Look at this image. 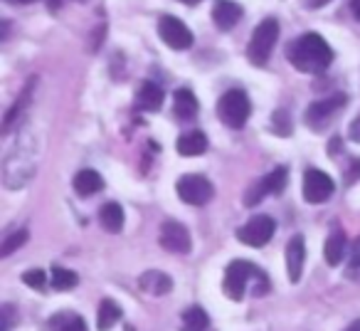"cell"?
I'll use <instances>...</instances> for the list:
<instances>
[{
    "label": "cell",
    "instance_id": "1",
    "mask_svg": "<svg viewBox=\"0 0 360 331\" xmlns=\"http://www.w3.org/2000/svg\"><path fill=\"white\" fill-rule=\"evenodd\" d=\"M286 60L291 62L294 70L306 72V75H321L333 62V50L321 35L306 32L286 45Z\"/></svg>",
    "mask_w": 360,
    "mask_h": 331
},
{
    "label": "cell",
    "instance_id": "2",
    "mask_svg": "<svg viewBox=\"0 0 360 331\" xmlns=\"http://www.w3.org/2000/svg\"><path fill=\"white\" fill-rule=\"evenodd\" d=\"M32 166L35 168V144H32V139L27 136V139H18V144L13 146V151L8 154L6 158V186L8 188H20L25 186L27 181H30V173L22 168V166Z\"/></svg>",
    "mask_w": 360,
    "mask_h": 331
},
{
    "label": "cell",
    "instance_id": "3",
    "mask_svg": "<svg viewBox=\"0 0 360 331\" xmlns=\"http://www.w3.org/2000/svg\"><path fill=\"white\" fill-rule=\"evenodd\" d=\"M279 32H281L279 20H274V18H266V20H262L255 27V32L250 37V45H247V57H250L252 65L262 67L269 62L276 40H279Z\"/></svg>",
    "mask_w": 360,
    "mask_h": 331
},
{
    "label": "cell",
    "instance_id": "4",
    "mask_svg": "<svg viewBox=\"0 0 360 331\" xmlns=\"http://www.w3.org/2000/svg\"><path fill=\"white\" fill-rule=\"evenodd\" d=\"M252 280H266V275L257 265H252V262L235 260L227 265L222 289H225V294L230 296L232 301H242V296H245V292H247V285H250Z\"/></svg>",
    "mask_w": 360,
    "mask_h": 331
},
{
    "label": "cell",
    "instance_id": "5",
    "mask_svg": "<svg viewBox=\"0 0 360 331\" xmlns=\"http://www.w3.org/2000/svg\"><path fill=\"white\" fill-rule=\"evenodd\" d=\"M250 114H252L250 96L242 89H227L220 96V101H217V116L230 129H242L247 124V119H250Z\"/></svg>",
    "mask_w": 360,
    "mask_h": 331
},
{
    "label": "cell",
    "instance_id": "6",
    "mask_svg": "<svg viewBox=\"0 0 360 331\" xmlns=\"http://www.w3.org/2000/svg\"><path fill=\"white\" fill-rule=\"evenodd\" d=\"M286 181H289V171H286V166H276L274 171L269 176H264L262 181L252 183L245 193V206L247 208H255L264 201L266 196H276L286 188Z\"/></svg>",
    "mask_w": 360,
    "mask_h": 331
},
{
    "label": "cell",
    "instance_id": "7",
    "mask_svg": "<svg viewBox=\"0 0 360 331\" xmlns=\"http://www.w3.org/2000/svg\"><path fill=\"white\" fill-rule=\"evenodd\" d=\"M175 191H178V196L183 198L188 206H205V203H210L212 196H215L212 183L207 181L205 176H200V173H188V176H183L178 181V186H175Z\"/></svg>",
    "mask_w": 360,
    "mask_h": 331
},
{
    "label": "cell",
    "instance_id": "8",
    "mask_svg": "<svg viewBox=\"0 0 360 331\" xmlns=\"http://www.w3.org/2000/svg\"><path fill=\"white\" fill-rule=\"evenodd\" d=\"M345 101H348V96L345 94H333V96H328V99L314 101L304 114L306 126L314 129V131H323L326 126L330 124V119H333L335 111H340L345 106Z\"/></svg>",
    "mask_w": 360,
    "mask_h": 331
},
{
    "label": "cell",
    "instance_id": "9",
    "mask_svg": "<svg viewBox=\"0 0 360 331\" xmlns=\"http://www.w3.org/2000/svg\"><path fill=\"white\" fill-rule=\"evenodd\" d=\"M276 232V220L269 216H257L252 220H247L245 225L237 230V240H242L247 247H264L266 242L274 237Z\"/></svg>",
    "mask_w": 360,
    "mask_h": 331
},
{
    "label": "cell",
    "instance_id": "10",
    "mask_svg": "<svg viewBox=\"0 0 360 331\" xmlns=\"http://www.w3.org/2000/svg\"><path fill=\"white\" fill-rule=\"evenodd\" d=\"M335 193V181L321 168H309L304 173V198L311 206L326 203Z\"/></svg>",
    "mask_w": 360,
    "mask_h": 331
},
{
    "label": "cell",
    "instance_id": "11",
    "mask_svg": "<svg viewBox=\"0 0 360 331\" xmlns=\"http://www.w3.org/2000/svg\"><path fill=\"white\" fill-rule=\"evenodd\" d=\"M158 35L170 50H188L193 45V32L180 18L163 15L158 20Z\"/></svg>",
    "mask_w": 360,
    "mask_h": 331
},
{
    "label": "cell",
    "instance_id": "12",
    "mask_svg": "<svg viewBox=\"0 0 360 331\" xmlns=\"http://www.w3.org/2000/svg\"><path fill=\"white\" fill-rule=\"evenodd\" d=\"M158 240H160V247L173 252V255H188L193 247L191 232H188V227L178 220H165L163 225H160Z\"/></svg>",
    "mask_w": 360,
    "mask_h": 331
},
{
    "label": "cell",
    "instance_id": "13",
    "mask_svg": "<svg viewBox=\"0 0 360 331\" xmlns=\"http://www.w3.org/2000/svg\"><path fill=\"white\" fill-rule=\"evenodd\" d=\"M242 13L245 11L235 0H217L215 8H212V23H215L217 30H232L240 23Z\"/></svg>",
    "mask_w": 360,
    "mask_h": 331
},
{
    "label": "cell",
    "instance_id": "14",
    "mask_svg": "<svg viewBox=\"0 0 360 331\" xmlns=\"http://www.w3.org/2000/svg\"><path fill=\"white\" fill-rule=\"evenodd\" d=\"M304 262H306V242L301 235H294L286 245V272H289L291 282H299L304 275Z\"/></svg>",
    "mask_w": 360,
    "mask_h": 331
},
{
    "label": "cell",
    "instance_id": "15",
    "mask_svg": "<svg viewBox=\"0 0 360 331\" xmlns=\"http://www.w3.org/2000/svg\"><path fill=\"white\" fill-rule=\"evenodd\" d=\"M136 106L141 111H158L163 106V87L146 80L141 89L136 92Z\"/></svg>",
    "mask_w": 360,
    "mask_h": 331
},
{
    "label": "cell",
    "instance_id": "16",
    "mask_svg": "<svg viewBox=\"0 0 360 331\" xmlns=\"http://www.w3.org/2000/svg\"><path fill=\"white\" fill-rule=\"evenodd\" d=\"M139 287L150 296H163L173 289V280H170L165 272H158V270H148L141 275L139 280Z\"/></svg>",
    "mask_w": 360,
    "mask_h": 331
},
{
    "label": "cell",
    "instance_id": "17",
    "mask_svg": "<svg viewBox=\"0 0 360 331\" xmlns=\"http://www.w3.org/2000/svg\"><path fill=\"white\" fill-rule=\"evenodd\" d=\"M198 96L191 89H178L175 92V101H173V111L180 121H193L198 116Z\"/></svg>",
    "mask_w": 360,
    "mask_h": 331
},
{
    "label": "cell",
    "instance_id": "18",
    "mask_svg": "<svg viewBox=\"0 0 360 331\" xmlns=\"http://www.w3.org/2000/svg\"><path fill=\"white\" fill-rule=\"evenodd\" d=\"M175 149H178L180 156H200L207 151V136L202 134V131H188V134H183L178 139V144H175Z\"/></svg>",
    "mask_w": 360,
    "mask_h": 331
},
{
    "label": "cell",
    "instance_id": "19",
    "mask_svg": "<svg viewBox=\"0 0 360 331\" xmlns=\"http://www.w3.org/2000/svg\"><path fill=\"white\" fill-rule=\"evenodd\" d=\"M72 186H75V191L79 193V196L89 198L104 188V178H101L96 171H91V168H84V171H79L75 176V183H72Z\"/></svg>",
    "mask_w": 360,
    "mask_h": 331
},
{
    "label": "cell",
    "instance_id": "20",
    "mask_svg": "<svg viewBox=\"0 0 360 331\" xmlns=\"http://www.w3.org/2000/svg\"><path fill=\"white\" fill-rule=\"evenodd\" d=\"M207 326H210V316L198 304L188 306L180 316V331H207Z\"/></svg>",
    "mask_w": 360,
    "mask_h": 331
},
{
    "label": "cell",
    "instance_id": "21",
    "mask_svg": "<svg viewBox=\"0 0 360 331\" xmlns=\"http://www.w3.org/2000/svg\"><path fill=\"white\" fill-rule=\"evenodd\" d=\"M323 255H326V262L330 267H338L343 262V255H345V232L340 227L330 230L328 240H326V247H323Z\"/></svg>",
    "mask_w": 360,
    "mask_h": 331
},
{
    "label": "cell",
    "instance_id": "22",
    "mask_svg": "<svg viewBox=\"0 0 360 331\" xmlns=\"http://www.w3.org/2000/svg\"><path fill=\"white\" fill-rule=\"evenodd\" d=\"M124 220H126L124 208H121L119 203H106V206H101L99 223L106 232H121L124 230Z\"/></svg>",
    "mask_w": 360,
    "mask_h": 331
},
{
    "label": "cell",
    "instance_id": "23",
    "mask_svg": "<svg viewBox=\"0 0 360 331\" xmlns=\"http://www.w3.org/2000/svg\"><path fill=\"white\" fill-rule=\"evenodd\" d=\"M121 319V306L114 299H101L99 309H96V329L109 331L119 324Z\"/></svg>",
    "mask_w": 360,
    "mask_h": 331
},
{
    "label": "cell",
    "instance_id": "24",
    "mask_svg": "<svg viewBox=\"0 0 360 331\" xmlns=\"http://www.w3.org/2000/svg\"><path fill=\"white\" fill-rule=\"evenodd\" d=\"M50 331H89L86 321L75 311H57L50 319Z\"/></svg>",
    "mask_w": 360,
    "mask_h": 331
},
{
    "label": "cell",
    "instance_id": "25",
    "mask_svg": "<svg viewBox=\"0 0 360 331\" xmlns=\"http://www.w3.org/2000/svg\"><path fill=\"white\" fill-rule=\"evenodd\" d=\"M50 285L55 287L57 292H70V289H75V287L79 285V277H77V272L67 270V267L55 265V267H52Z\"/></svg>",
    "mask_w": 360,
    "mask_h": 331
},
{
    "label": "cell",
    "instance_id": "26",
    "mask_svg": "<svg viewBox=\"0 0 360 331\" xmlns=\"http://www.w3.org/2000/svg\"><path fill=\"white\" fill-rule=\"evenodd\" d=\"M32 87H35V80H30L27 82V87H25V92H22L20 96H18V101H15V106H13L11 111L6 114V124H3V131H11V126H13V121L18 119V114H20L22 109L27 106V99L32 96Z\"/></svg>",
    "mask_w": 360,
    "mask_h": 331
},
{
    "label": "cell",
    "instance_id": "27",
    "mask_svg": "<svg viewBox=\"0 0 360 331\" xmlns=\"http://www.w3.org/2000/svg\"><path fill=\"white\" fill-rule=\"evenodd\" d=\"M27 230L25 227H22V230H15V232H11V235L6 237V240H3V245H0V257H3V260H6V257H11L13 252L18 250V247H22L27 242Z\"/></svg>",
    "mask_w": 360,
    "mask_h": 331
},
{
    "label": "cell",
    "instance_id": "28",
    "mask_svg": "<svg viewBox=\"0 0 360 331\" xmlns=\"http://www.w3.org/2000/svg\"><path fill=\"white\" fill-rule=\"evenodd\" d=\"M271 129L276 131L279 136H289L291 134V116H289V111L286 109H276L274 111V116H271Z\"/></svg>",
    "mask_w": 360,
    "mask_h": 331
},
{
    "label": "cell",
    "instance_id": "29",
    "mask_svg": "<svg viewBox=\"0 0 360 331\" xmlns=\"http://www.w3.org/2000/svg\"><path fill=\"white\" fill-rule=\"evenodd\" d=\"M22 282H25V285L30 287V289H45L47 275H45V270L35 267V270H27L25 275H22Z\"/></svg>",
    "mask_w": 360,
    "mask_h": 331
},
{
    "label": "cell",
    "instance_id": "30",
    "mask_svg": "<svg viewBox=\"0 0 360 331\" xmlns=\"http://www.w3.org/2000/svg\"><path fill=\"white\" fill-rule=\"evenodd\" d=\"M13 316H15V309L11 304H3V309H0V331H11Z\"/></svg>",
    "mask_w": 360,
    "mask_h": 331
},
{
    "label": "cell",
    "instance_id": "31",
    "mask_svg": "<svg viewBox=\"0 0 360 331\" xmlns=\"http://www.w3.org/2000/svg\"><path fill=\"white\" fill-rule=\"evenodd\" d=\"M360 270V240H355L353 255H350V275Z\"/></svg>",
    "mask_w": 360,
    "mask_h": 331
},
{
    "label": "cell",
    "instance_id": "32",
    "mask_svg": "<svg viewBox=\"0 0 360 331\" xmlns=\"http://www.w3.org/2000/svg\"><path fill=\"white\" fill-rule=\"evenodd\" d=\"M348 134H350V141H355V144H360V114L355 116V121H353V124H350Z\"/></svg>",
    "mask_w": 360,
    "mask_h": 331
},
{
    "label": "cell",
    "instance_id": "33",
    "mask_svg": "<svg viewBox=\"0 0 360 331\" xmlns=\"http://www.w3.org/2000/svg\"><path fill=\"white\" fill-rule=\"evenodd\" d=\"M358 178H360V158L355 161V163H353V168H350V171H348V183L358 181Z\"/></svg>",
    "mask_w": 360,
    "mask_h": 331
},
{
    "label": "cell",
    "instance_id": "34",
    "mask_svg": "<svg viewBox=\"0 0 360 331\" xmlns=\"http://www.w3.org/2000/svg\"><path fill=\"white\" fill-rule=\"evenodd\" d=\"M326 3H330V0H304V6L309 8V11H314V8H323Z\"/></svg>",
    "mask_w": 360,
    "mask_h": 331
},
{
    "label": "cell",
    "instance_id": "35",
    "mask_svg": "<svg viewBox=\"0 0 360 331\" xmlns=\"http://www.w3.org/2000/svg\"><path fill=\"white\" fill-rule=\"evenodd\" d=\"M343 331H360V319H355V321H350L348 326H345Z\"/></svg>",
    "mask_w": 360,
    "mask_h": 331
},
{
    "label": "cell",
    "instance_id": "36",
    "mask_svg": "<svg viewBox=\"0 0 360 331\" xmlns=\"http://www.w3.org/2000/svg\"><path fill=\"white\" fill-rule=\"evenodd\" d=\"M350 8H353V15L360 20V0H353V3H350Z\"/></svg>",
    "mask_w": 360,
    "mask_h": 331
},
{
    "label": "cell",
    "instance_id": "37",
    "mask_svg": "<svg viewBox=\"0 0 360 331\" xmlns=\"http://www.w3.org/2000/svg\"><path fill=\"white\" fill-rule=\"evenodd\" d=\"M11 3H15V6H27V3H35V0H11Z\"/></svg>",
    "mask_w": 360,
    "mask_h": 331
},
{
    "label": "cell",
    "instance_id": "38",
    "mask_svg": "<svg viewBox=\"0 0 360 331\" xmlns=\"http://www.w3.org/2000/svg\"><path fill=\"white\" fill-rule=\"evenodd\" d=\"M60 3H62V0H50V8H52V11H55V8L60 6Z\"/></svg>",
    "mask_w": 360,
    "mask_h": 331
},
{
    "label": "cell",
    "instance_id": "39",
    "mask_svg": "<svg viewBox=\"0 0 360 331\" xmlns=\"http://www.w3.org/2000/svg\"><path fill=\"white\" fill-rule=\"evenodd\" d=\"M183 3H186V6H198L200 0H183Z\"/></svg>",
    "mask_w": 360,
    "mask_h": 331
}]
</instances>
